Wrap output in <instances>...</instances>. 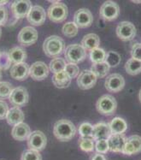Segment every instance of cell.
I'll return each mask as SVG.
<instances>
[{"label": "cell", "instance_id": "1", "mask_svg": "<svg viewBox=\"0 0 141 160\" xmlns=\"http://www.w3.org/2000/svg\"><path fill=\"white\" fill-rule=\"evenodd\" d=\"M76 127L72 122L67 119H61L56 122L53 128V134L60 141H69L76 134Z\"/></svg>", "mask_w": 141, "mask_h": 160}, {"label": "cell", "instance_id": "2", "mask_svg": "<svg viewBox=\"0 0 141 160\" xmlns=\"http://www.w3.org/2000/svg\"><path fill=\"white\" fill-rule=\"evenodd\" d=\"M65 42L59 36L52 35L46 38L43 44V51L47 57L56 58L65 50Z\"/></svg>", "mask_w": 141, "mask_h": 160}, {"label": "cell", "instance_id": "3", "mask_svg": "<svg viewBox=\"0 0 141 160\" xmlns=\"http://www.w3.org/2000/svg\"><path fill=\"white\" fill-rule=\"evenodd\" d=\"M96 108L100 114L104 116H111L117 109V102L112 95H103L96 103Z\"/></svg>", "mask_w": 141, "mask_h": 160}, {"label": "cell", "instance_id": "4", "mask_svg": "<svg viewBox=\"0 0 141 160\" xmlns=\"http://www.w3.org/2000/svg\"><path fill=\"white\" fill-rule=\"evenodd\" d=\"M69 14L68 7L65 3H52L48 8L47 10V17L49 19L55 23H60L64 22Z\"/></svg>", "mask_w": 141, "mask_h": 160}, {"label": "cell", "instance_id": "5", "mask_svg": "<svg viewBox=\"0 0 141 160\" xmlns=\"http://www.w3.org/2000/svg\"><path fill=\"white\" fill-rule=\"evenodd\" d=\"M66 60L69 63L77 64L79 62L84 61L86 57V51H85L81 45L73 44L69 45L64 51Z\"/></svg>", "mask_w": 141, "mask_h": 160}, {"label": "cell", "instance_id": "6", "mask_svg": "<svg viewBox=\"0 0 141 160\" xmlns=\"http://www.w3.org/2000/svg\"><path fill=\"white\" fill-rule=\"evenodd\" d=\"M120 7L114 1H105L100 7L99 15L105 22H112L119 17Z\"/></svg>", "mask_w": 141, "mask_h": 160}, {"label": "cell", "instance_id": "7", "mask_svg": "<svg viewBox=\"0 0 141 160\" xmlns=\"http://www.w3.org/2000/svg\"><path fill=\"white\" fill-rule=\"evenodd\" d=\"M27 141L28 149L37 151V152L44 150L47 144V138L46 134L40 130L32 132Z\"/></svg>", "mask_w": 141, "mask_h": 160}, {"label": "cell", "instance_id": "8", "mask_svg": "<svg viewBox=\"0 0 141 160\" xmlns=\"http://www.w3.org/2000/svg\"><path fill=\"white\" fill-rule=\"evenodd\" d=\"M9 100L14 107H23L29 101L28 92L23 87L16 88H14L12 93L10 94Z\"/></svg>", "mask_w": 141, "mask_h": 160}, {"label": "cell", "instance_id": "9", "mask_svg": "<svg viewBox=\"0 0 141 160\" xmlns=\"http://www.w3.org/2000/svg\"><path fill=\"white\" fill-rule=\"evenodd\" d=\"M38 39V32L33 27H24L18 33V42L21 46H32Z\"/></svg>", "mask_w": 141, "mask_h": 160}, {"label": "cell", "instance_id": "10", "mask_svg": "<svg viewBox=\"0 0 141 160\" xmlns=\"http://www.w3.org/2000/svg\"><path fill=\"white\" fill-rule=\"evenodd\" d=\"M116 35L123 41L132 40L136 35V28L130 22H121L116 27Z\"/></svg>", "mask_w": 141, "mask_h": 160}, {"label": "cell", "instance_id": "11", "mask_svg": "<svg viewBox=\"0 0 141 160\" xmlns=\"http://www.w3.org/2000/svg\"><path fill=\"white\" fill-rule=\"evenodd\" d=\"M32 3L28 0H18L14 1L11 4V12L17 19H22L27 17L32 9Z\"/></svg>", "mask_w": 141, "mask_h": 160}, {"label": "cell", "instance_id": "12", "mask_svg": "<svg viewBox=\"0 0 141 160\" xmlns=\"http://www.w3.org/2000/svg\"><path fill=\"white\" fill-rule=\"evenodd\" d=\"M93 17L88 9H80L74 15V22L78 28H85L92 25Z\"/></svg>", "mask_w": 141, "mask_h": 160}, {"label": "cell", "instance_id": "13", "mask_svg": "<svg viewBox=\"0 0 141 160\" xmlns=\"http://www.w3.org/2000/svg\"><path fill=\"white\" fill-rule=\"evenodd\" d=\"M49 67L46 62L38 61L33 62L29 69V75L34 81H43L49 75Z\"/></svg>", "mask_w": 141, "mask_h": 160}, {"label": "cell", "instance_id": "14", "mask_svg": "<svg viewBox=\"0 0 141 160\" xmlns=\"http://www.w3.org/2000/svg\"><path fill=\"white\" fill-rule=\"evenodd\" d=\"M97 76L90 69L82 71L77 78V85L82 90H88L92 88L97 82Z\"/></svg>", "mask_w": 141, "mask_h": 160}, {"label": "cell", "instance_id": "15", "mask_svg": "<svg viewBox=\"0 0 141 160\" xmlns=\"http://www.w3.org/2000/svg\"><path fill=\"white\" fill-rule=\"evenodd\" d=\"M105 88L110 92H118L124 88L125 80L120 74H111L105 80Z\"/></svg>", "mask_w": 141, "mask_h": 160}, {"label": "cell", "instance_id": "16", "mask_svg": "<svg viewBox=\"0 0 141 160\" xmlns=\"http://www.w3.org/2000/svg\"><path fill=\"white\" fill-rule=\"evenodd\" d=\"M141 152V136L134 134L127 138L126 143L122 150V153L125 155H134L139 153Z\"/></svg>", "mask_w": 141, "mask_h": 160}, {"label": "cell", "instance_id": "17", "mask_svg": "<svg viewBox=\"0 0 141 160\" xmlns=\"http://www.w3.org/2000/svg\"><path fill=\"white\" fill-rule=\"evenodd\" d=\"M28 22L33 26H41L46 22V13L45 10L40 5H34L27 17Z\"/></svg>", "mask_w": 141, "mask_h": 160}, {"label": "cell", "instance_id": "18", "mask_svg": "<svg viewBox=\"0 0 141 160\" xmlns=\"http://www.w3.org/2000/svg\"><path fill=\"white\" fill-rule=\"evenodd\" d=\"M29 66L27 62L14 64L10 69V76L17 81H25L29 76Z\"/></svg>", "mask_w": 141, "mask_h": 160}, {"label": "cell", "instance_id": "19", "mask_svg": "<svg viewBox=\"0 0 141 160\" xmlns=\"http://www.w3.org/2000/svg\"><path fill=\"white\" fill-rule=\"evenodd\" d=\"M110 135H111V132L108 123L100 122L93 125V136H92L93 140L95 141L108 140Z\"/></svg>", "mask_w": 141, "mask_h": 160}, {"label": "cell", "instance_id": "20", "mask_svg": "<svg viewBox=\"0 0 141 160\" xmlns=\"http://www.w3.org/2000/svg\"><path fill=\"white\" fill-rule=\"evenodd\" d=\"M127 137L124 134H111L108 139L109 148L112 152H121L126 143Z\"/></svg>", "mask_w": 141, "mask_h": 160}, {"label": "cell", "instance_id": "21", "mask_svg": "<svg viewBox=\"0 0 141 160\" xmlns=\"http://www.w3.org/2000/svg\"><path fill=\"white\" fill-rule=\"evenodd\" d=\"M31 129L30 127L27 123L24 122H21L19 124L14 126L11 131V134L12 137L17 140V141H22L25 140H27V138L29 137L31 134Z\"/></svg>", "mask_w": 141, "mask_h": 160}, {"label": "cell", "instance_id": "22", "mask_svg": "<svg viewBox=\"0 0 141 160\" xmlns=\"http://www.w3.org/2000/svg\"><path fill=\"white\" fill-rule=\"evenodd\" d=\"M111 134H123L128 129V123L123 118H113L108 123Z\"/></svg>", "mask_w": 141, "mask_h": 160}, {"label": "cell", "instance_id": "23", "mask_svg": "<svg viewBox=\"0 0 141 160\" xmlns=\"http://www.w3.org/2000/svg\"><path fill=\"white\" fill-rule=\"evenodd\" d=\"M8 56H9V58H10L11 63L17 64V63L25 62L27 54L22 47L16 46V47L11 48L8 52Z\"/></svg>", "mask_w": 141, "mask_h": 160}, {"label": "cell", "instance_id": "24", "mask_svg": "<svg viewBox=\"0 0 141 160\" xmlns=\"http://www.w3.org/2000/svg\"><path fill=\"white\" fill-rule=\"evenodd\" d=\"M25 118L23 111L21 110L20 108L13 107L9 110L8 114L6 117V121L8 124L16 126L19 124L21 122H23V120Z\"/></svg>", "mask_w": 141, "mask_h": 160}, {"label": "cell", "instance_id": "25", "mask_svg": "<svg viewBox=\"0 0 141 160\" xmlns=\"http://www.w3.org/2000/svg\"><path fill=\"white\" fill-rule=\"evenodd\" d=\"M100 44V39L95 33H88L83 37L80 45L85 51H92L98 48Z\"/></svg>", "mask_w": 141, "mask_h": 160}, {"label": "cell", "instance_id": "26", "mask_svg": "<svg viewBox=\"0 0 141 160\" xmlns=\"http://www.w3.org/2000/svg\"><path fill=\"white\" fill-rule=\"evenodd\" d=\"M71 80L72 79L67 75V73L64 70L59 72V73L54 74L52 76L53 84L57 88H68L71 83Z\"/></svg>", "mask_w": 141, "mask_h": 160}, {"label": "cell", "instance_id": "27", "mask_svg": "<svg viewBox=\"0 0 141 160\" xmlns=\"http://www.w3.org/2000/svg\"><path fill=\"white\" fill-rule=\"evenodd\" d=\"M124 69L128 75H139V73H141V61L131 58L127 61L124 66Z\"/></svg>", "mask_w": 141, "mask_h": 160}, {"label": "cell", "instance_id": "28", "mask_svg": "<svg viewBox=\"0 0 141 160\" xmlns=\"http://www.w3.org/2000/svg\"><path fill=\"white\" fill-rule=\"evenodd\" d=\"M110 67L105 62L93 63L91 68L92 73L97 76V78H104L105 75H108Z\"/></svg>", "mask_w": 141, "mask_h": 160}, {"label": "cell", "instance_id": "29", "mask_svg": "<svg viewBox=\"0 0 141 160\" xmlns=\"http://www.w3.org/2000/svg\"><path fill=\"white\" fill-rule=\"evenodd\" d=\"M89 57H90V60L92 61V63H99V62H105L107 52L104 49L98 47L90 52Z\"/></svg>", "mask_w": 141, "mask_h": 160}, {"label": "cell", "instance_id": "30", "mask_svg": "<svg viewBox=\"0 0 141 160\" xmlns=\"http://www.w3.org/2000/svg\"><path fill=\"white\" fill-rule=\"evenodd\" d=\"M79 28L76 26L74 22H68L64 23L62 28V34L68 38H74L78 34Z\"/></svg>", "mask_w": 141, "mask_h": 160}, {"label": "cell", "instance_id": "31", "mask_svg": "<svg viewBox=\"0 0 141 160\" xmlns=\"http://www.w3.org/2000/svg\"><path fill=\"white\" fill-rule=\"evenodd\" d=\"M67 65L65 60L61 58H53L51 62H50L49 69L50 71L52 72L53 74H56L61 71H63L65 69V67Z\"/></svg>", "mask_w": 141, "mask_h": 160}, {"label": "cell", "instance_id": "32", "mask_svg": "<svg viewBox=\"0 0 141 160\" xmlns=\"http://www.w3.org/2000/svg\"><path fill=\"white\" fill-rule=\"evenodd\" d=\"M13 90V85L11 83L8 82H0V99H9Z\"/></svg>", "mask_w": 141, "mask_h": 160}, {"label": "cell", "instance_id": "33", "mask_svg": "<svg viewBox=\"0 0 141 160\" xmlns=\"http://www.w3.org/2000/svg\"><path fill=\"white\" fill-rule=\"evenodd\" d=\"M80 148L85 152H92L94 150L95 144L92 138L80 137L79 140Z\"/></svg>", "mask_w": 141, "mask_h": 160}, {"label": "cell", "instance_id": "34", "mask_svg": "<svg viewBox=\"0 0 141 160\" xmlns=\"http://www.w3.org/2000/svg\"><path fill=\"white\" fill-rule=\"evenodd\" d=\"M78 132L81 137L92 138L93 136V125L89 122H83L79 126Z\"/></svg>", "mask_w": 141, "mask_h": 160}, {"label": "cell", "instance_id": "35", "mask_svg": "<svg viewBox=\"0 0 141 160\" xmlns=\"http://www.w3.org/2000/svg\"><path fill=\"white\" fill-rule=\"evenodd\" d=\"M121 62V56L115 52H107V57L105 59V62L109 67H115Z\"/></svg>", "mask_w": 141, "mask_h": 160}, {"label": "cell", "instance_id": "36", "mask_svg": "<svg viewBox=\"0 0 141 160\" xmlns=\"http://www.w3.org/2000/svg\"><path fill=\"white\" fill-rule=\"evenodd\" d=\"M21 160H42V156L40 152L27 149L22 152L21 156Z\"/></svg>", "mask_w": 141, "mask_h": 160}, {"label": "cell", "instance_id": "37", "mask_svg": "<svg viewBox=\"0 0 141 160\" xmlns=\"http://www.w3.org/2000/svg\"><path fill=\"white\" fill-rule=\"evenodd\" d=\"M95 149L96 152L98 153H107L109 151L108 140H99V141H96Z\"/></svg>", "mask_w": 141, "mask_h": 160}, {"label": "cell", "instance_id": "38", "mask_svg": "<svg viewBox=\"0 0 141 160\" xmlns=\"http://www.w3.org/2000/svg\"><path fill=\"white\" fill-rule=\"evenodd\" d=\"M64 71L67 73V75H69L71 79L75 78L76 76H78L80 73V69L77 64H74V63H67L65 67Z\"/></svg>", "mask_w": 141, "mask_h": 160}, {"label": "cell", "instance_id": "39", "mask_svg": "<svg viewBox=\"0 0 141 160\" xmlns=\"http://www.w3.org/2000/svg\"><path fill=\"white\" fill-rule=\"evenodd\" d=\"M11 62H10L8 52H2L0 56V69L5 70L10 68Z\"/></svg>", "mask_w": 141, "mask_h": 160}, {"label": "cell", "instance_id": "40", "mask_svg": "<svg viewBox=\"0 0 141 160\" xmlns=\"http://www.w3.org/2000/svg\"><path fill=\"white\" fill-rule=\"evenodd\" d=\"M132 58L141 61V43H135L131 49Z\"/></svg>", "mask_w": 141, "mask_h": 160}, {"label": "cell", "instance_id": "41", "mask_svg": "<svg viewBox=\"0 0 141 160\" xmlns=\"http://www.w3.org/2000/svg\"><path fill=\"white\" fill-rule=\"evenodd\" d=\"M9 106L6 102L0 99V120L6 119L7 114L9 111Z\"/></svg>", "mask_w": 141, "mask_h": 160}, {"label": "cell", "instance_id": "42", "mask_svg": "<svg viewBox=\"0 0 141 160\" xmlns=\"http://www.w3.org/2000/svg\"><path fill=\"white\" fill-rule=\"evenodd\" d=\"M9 18L8 10L4 6L0 7V26L5 25Z\"/></svg>", "mask_w": 141, "mask_h": 160}, {"label": "cell", "instance_id": "43", "mask_svg": "<svg viewBox=\"0 0 141 160\" xmlns=\"http://www.w3.org/2000/svg\"><path fill=\"white\" fill-rule=\"evenodd\" d=\"M92 160H107L106 159V158L104 154L101 153H95L92 158Z\"/></svg>", "mask_w": 141, "mask_h": 160}, {"label": "cell", "instance_id": "44", "mask_svg": "<svg viewBox=\"0 0 141 160\" xmlns=\"http://www.w3.org/2000/svg\"><path fill=\"white\" fill-rule=\"evenodd\" d=\"M8 3V1H0V7L3 6V5H5Z\"/></svg>", "mask_w": 141, "mask_h": 160}, {"label": "cell", "instance_id": "45", "mask_svg": "<svg viewBox=\"0 0 141 160\" xmlns=\"http://www.w3.org/2000/svg\"><path fill=\"white\" fill-rule=\"evenodd\" d=\"M139 100L141 103V89L139 90Z\"/></svg>", "mask_w": 141, "mask_h": 160}, {"label": "cell", "instance_id": "46", "mask_svg": "<svg viewBox=\"0 0 141 160\" xmlns=\"http://www.w3.org/2000/svg\"><path fill=\"white\" fill-rule=\"evenodd\" d=\"M133 3H141V1H133Z\"/></svg>", "mask_w": 141, "mask_h": 160}, {"label": "cell", "instance_id": "47", "mask_svg": "<svg viewBox=\"0 0 141 160\" xmlns=\"http://www.w3.org/2000/svg\"><path fill=\"white\" fill-rule=\"evenodd\" d=\"M1 76H2V70L0 69V78H1Z\"/></svg>", "mask_w": 141, "mask_h": 160}, {"label": "cell", "instance_id": "48", "mask_svg": "<svg viewBox=\"0 0 141 160\" xmlns=\"http://www.w3.org/2000/svg\"><path fill=\"white\" fill-rule=\"evenodd\" d=\"M1 33H2V31H1V28H0V36H1Z\"/></svg>", "mask_w": 141, "mask_h": 160}, {"label": "cell", "instance_id": "49", "mask_svg": "<svg viewBox=\"0 0 141 160\" xmlns=\"http://www.w3.org/2000/svg\"><path fill=\"white\" fill-rule=\"evenodd\" d=\"M1 53H2V52H1V51H0V56H1Z\"/></svg>", "mask_w": 141, "mask_h": 160}]
</instances>
